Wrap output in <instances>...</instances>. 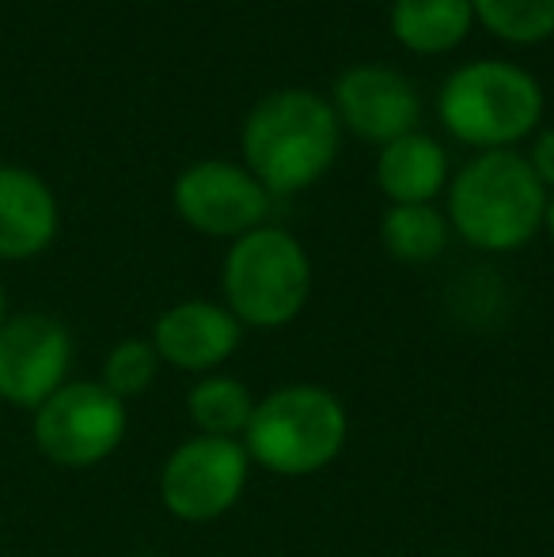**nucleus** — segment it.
Instances as JSON below:
<instances>
[{"instance_id": "obj_1", "label": "nucleus", "mask_w": 554, "mask_h": 557, "mask_svg": "<svg viewBox=\"0 0 554 557\" xmlns=\"http://www.w3.org/2000/svg\"><path fill=\"white\" fill-rule=\"evenodd\" d=\"M342 125L334 117L331 99L308 88H281L262 96L247 111L239 148L244 168L267 186L270 198L316 186L338 160Z\"/></svg>"}, {"instance_id": "obj_2", "label": "nucleus", "mask_w": 554, "mask_h": 557, "mask_svg": "<svg viewBox=\"0 0 554 557\" xmlns=\"http://www.w3.org/2000/svg\"><path fill=\"white\" fill-rule=\"evenodd\" d=\"M543 183L517 148L475 152L448 178V227L452 235L482 255H513L528 247L547 216Z\"/></svg>"}, {"instance_id": "obj_3", "label": "nucleus", "mask_w": 554, "mask_h": 557, "mask_svg": "<svg viewBox=\"0 0 554 557\" xmlns=\"http://www.w3.org/2000/svg\"><path fill=\"white\" fill-rule=\"evenodd\" d=\"M349 441L346 403L319 383H285L255 403L244 451L274 478H311L338 462Z\"/></svg>"}, {"instance_id": "obj_4", "label": "nucleus", "mask_w": 554, "mask_h": 557, "mask_svg": "<svg viewBox=\"0 0 554 557\" xmlns=\"http://www.w3.org/2000/svg\"><path fill=\"white\" fill-rule=\"evenodd\" d=\"M543 88L528 69L513 61H467L436 96V114L448 137L475 152H497L528 140L543 122Z\"/></svg>"}, {"instance_id": "obj_5", "label": "nucleus", "mask_w": 554, "mask_h": 557, "mask_svg": "<svg viewBox=\"0 0 554 557\" xmlns=\"http://www.w3.org/2000/svg\"><path fill=\"white\" fill-rule=\"evenodd\" d=\"M221 296L244 331H281L296 323L311 300V258L304 243L274 224L232 239L221 265Z\"/></svg>"}, {"instance_id": "obj_6", "label": "nucleus", "mask_w": 554, "mask_h": 557, "mask_svg": "<svg viewBox=\"0 0 554 557\" xmlns=\"http://www.w3.org/2000/svg\"><path fill=\"white\" fill-rule=\"evenodd\" d=\"M130 410L99 380H69L35 410L30 433L46 462L61 470H91L126 441Z\"/></svg>"}, {"instance_id": "obj_7", "label": "nucleus", "mask_w": 554, "mask_h": 557, "mask_svg": "<svg viewBox=\"0 0 554 557\" xmlns=\"http://www.w3.org/2000/svg\"><path fill=\"white\" fill-rule=\"evenodd\" d=\"M251 459L239 441L186 436L160 467V505L178 523H217L244 500Z\"/></svg>"}, {"instance_id": "obj_8", "label": "nucleus", "mask_w": 554, "mask_h": 557, "mask_svg": "<svg viewBox=\"0 0 554 557\" xmlns=\"http://www.w3.org/2000/svg\"><path fill=\"white\" fill-rule=\"evenodd\" d=\"M178 221L209 239H239L270 221V194L244 163H190L171 186Z\"/></svg>"}, {"instance_id": "obj_9", "label": "nucleus", "mask_w": 554, "mask_h": 557, "mask_svg": "<svg viewBox=\"0 0 554 557\" xmlns=\"http://www.w3.org/2000/svg\"><path fill=\"white\" fill-rule=\"evenodd\" d=\"M73 372V334L46 311H20L0 326V403L35 413Z\"/></svg>"}, {"instance_id": "obj_10", "label": "nucleus", "mask_w": 554, "mask_h": 557, "mask_svg": "<svg viewBox=\"0 0 554 557\" xmlns=\"http://www.w3.org/2000/svg\"><path fill=\"white\" fill-rule=\"evenodd\" d=\"M331 107L342 129L369 145H387L418 129L421 99L410 76L392 65H349L338 73L331 91Z\"/></svg>"}, {"instance_id": "obj_11", "label": "nucleus", "mask_w": 554, "mask_h": 557, "mask_svg": "<svg viewBox=\"0 0 554 557\" xmlns=\"http://www.w3.org/2000/svg\"><path fill=\"white\" fill-rule=\"evenodd\" d=\"M152 342L160 364L175 372H221L244 345V326L221 300H178L152 323Z\"/></svg>"}, {"instance_id": "obj_12", "label": "nucleus", "mask_w": 554, "mask_h": 557, "mask_svg": "<svg viewBox=\"0 0 554 557\" xmlns=\"http://www.w3.org/2000/svg\"><path fill=\"white\" fill-rule=\"evenodd\" d=\"M61 227L53 190L27 168L0 163V262L38 258Z\"/></svg>"}, {"instance_id": "obj_13", "label": "nucleus", "mask_w": 554, "mask_h": 557, "mask_svg": "<svg viewBox=\"0 0 554 557\" xmlns=\"http://www.w3.org/2000/svg\"><path fill=\"white\" fill-rule=\"evenodd\" d=\"M448 152L426 133H407L377 156V186L392 206H433L448 190Z\"/></svg>"}, {"instance_id": "obj_14", "label": "nucleus", "mask_w": 554, "mask_h": 557, "mask_svg": "<svg viewBox=\"0 0 554 557\" xmlns=\"http://www.w3.org/2000/svg\"><path fill=\"white\" fill-rule=\"evenodd\" d=\"M392 35L403 50L418 58L448 53L471 35V0H392Z\"/></svg>"}, {"instance_id": "obj_15", "label": "nucleus", "mask_w": 554, "mask_h": 557, "mask_svg": "<svg viewBox=\"0 0 554 557\" xmlns=\"http://www.w3.org/2000/svg\"><path fill=\"white\" fill-rule=\"evenodd\" d=\"M259 398L244 380L229 372L198 375L186 391V418L198 436H221V441H244Z\"/></svg>"}, {"instance_id": "obj_16", "label": "nucleus", "mask_w": 554, "mask_h": 557, "mask_svg": "<svg viewBox=\"0 0 554 557\" xmlns=\"http://www.w3.org/2000/svg\"><path fill=\"white\" fill-rule=\"evenodd\" d=\"M452 227L436 206H392L380 216V243L403 265H426L448 250Z\"/></svg>"}, {"instance_id": "obj_17", "label": "nucleus", "mask_w": 554, "mask_h": 557, "mask_svg": "<svg viewBox=\"0 0 554 557\" xmlns=\"http://www.w3.org/2000/svg\"><path fill=\"white\" fill-rule=\"evenodd\" d=\"M471 12L509 46H535L554 35V0H471Z\"/></svg>"}, {"instance_id": "obj_18", "label": "nucleus", "mask_w": 554, "mask_h": 557, "mask_svg": "<svg viewBox=\"0 0 554 557\" xmlns=\"http://www.w3.org/2000/svg\"><path fill=\"white\" fill-rule=\"evenodd\" d=\"M160 357H156L152 342L148 337H122L111 352L103 357V372H99V383L111 391L114 398L130 403V398L145 395L148 387L160 375Z\"/></svg>"}, {"instance_id": "obj_19", "label": "nucleus", "mask_w": 554, "mask_h": 557, "mask_svg": "<svg viewBox=\"0 0 554 557\" xmlns=\"http://www.w3.org/2000/svg\"><path fill=\"white\" fill-rule=\"evenodd\" d=\"M525 160H528V168L535 171V178L543 183V190L554 194V129L535 133Z\"/></svg>"}, {"instance_id": "obj_20", "label": "nucleus", "mask_w": 554, "mask_h": 557, "mask_svg": "<svg viewBox=\"0 0 554 557\" xmlns=\"http://www.w3.org/2000/svg\"><path fill=\"white\" fill-rule=\"evenodd\" d=\"M543 227L551 232V239H554V194L547 198V216H543Z\"/></svg>"}, {"instance_id": "obj_21", "label": "nucleus", "mask_w": 554, "mask_h": 557, "mask_svg": "<svg viewBox=\"0 0 554 557\" xmlns=\"http://www.w3.org/2000/svg\"><path fill=\"white\" fill-rule=\"evenodd\" d=\"M8 319V296H4V285H0V326H4Z\"/></svg>"}, {"instance_id": "obj_22", "label": "nucleus", "mask_w": 554, "mask_h": 557, "mask_svg": "<svg viewBox=\"0 0 554 557\" xmlns=\"http://www.w3.org/2000/svg\"><path fill=\"white\" fill-rule=\"evenodd\" d=\"M126 557H160V554H145V550H140V554H126Z\"/></svg>"}]
</instances>
